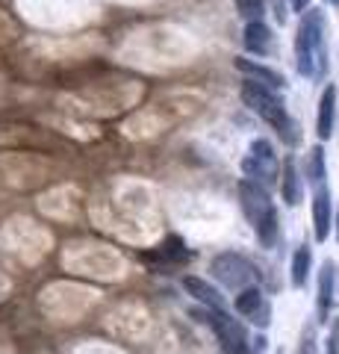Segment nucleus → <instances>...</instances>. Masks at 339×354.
<instances>
[{"instance_id":"obj_20","label":"nucleus","mask_w":339,"mask_h":354,"mask_svg":"<svg viewBox=\"0 0 339 354\" xmlns=\"http://www.w3.org/2000/svg\"><path fill=\"white\" fill-rule=\"evenodd\" d=\"M292 9H295V12H307V9H310V0H292Z\"/></svg>"},{"instance_id":"obj_8","label":"nucleus","mask_w":339,"mask_h":354,"mask_svg":"<svg viewBox=\"0 0 339 354\" xmlns=\"http://www.w3.org/2000/svg\"><path fill=\"white\" fill-rule=\"evenodd\" d=\"M331 218H333L331 189H327V186H316V192H313V227H316V239L319 242H325L331 236Z\"/></svg>"},{"instance_id":"obj_22","label":"nucleus","mask_w":339,"mask_h":354,"mask_svg":"<svg viewBox=\"0 0 339 354\" xmlns=\"http://www.w3.org/2000/svg\"><path fill=\"white\" fill-rule=\"evenodd\" d=\"M327 3H331V6H336V9H339V0H327Z\"/></svg>"},{"instance_id":"obj_2","label":"nucleus","mask_w":339,"mask_h":354,"mask_svg":"<svg viewBox=\"0 0 339 354\" xmlns=\"http://www.w3.org/2000/svg\"><path fill=\"white\" fill-rule=\"evenodd\" d=\"M239 201H242V209L254 227V234L260 239L262 248H275L278 245V236H280V221H278V209L271 204V198L266 192V186H260L254 180H245L239 183Z\"/></svg>"},{"instance_id":"obj_19","label":"nucleus","mask_w":339,"mask_h":354,"mask_svg":"<svg viewBox=\"0 0 339 354\" xmlns=\"http://www.w3.org/2000/svg\"><path fill=\"white\" fill-rule=\"evenodd\" d=\"M298 354H316V346H313V334H304V342H301V351Z\"/></svg>"},{"instance_id":"obj_15","label":"nucleus","mask_w":339,"mask_h":354,"mask_svg":"<svg viewBox=\"0 0 339 354\" xmlns=\"http://www.w3.org/2000/svg\"><path fill=\"white\" fill-rule=\"evenodd\" d=\"M304 174H307V180H310L313 186H325L327 171H325V148H322V145L310 148L307 162H304Z\"/></svg>"},{"instance_id":"obj_21","label":"nucleus","mask_w":339,"mask_h":354,"mask_svg":"<svg viewBox=\"0 0 339 354\" xmlns=\"http://www.w3.org/2000/svg\"><path fill=\"white\" fill-rule=\"evenodd\" d=\"M327 354H339V346H336V339H327Z\"/></svg>"},{"instance_id":"obj_16","label":"nucleus","mask_w":339,"mask_h":354,"mask_svg":"<svg viewBox=\"0 0 339 354\" xmlns=\"http://www.w3.org/2000/svg\"><path fill=\"white\" fill-rule=\"evenodd\" d=\"M310 266H313V251L307 245H301L292 254V286H304L310 278Z\"/></svg>"},{"instance_id":"obj_17","label":"nucleus","mask_w":339,"mask_h":354,"mask_svg":"<svg viewBox=\"0 0 339 354\" xmlns=\"http://www.w3.org/2000/svg\"><path fill=\"white\" fill-rule=\"evenodd\" d=\"M236 3V12L242 15L248 24L251 21H262V15H266V0H233Z\"/></svg>"},{"instance_id":"obj_10","label":"nucleus","mask_w":339,"mask_h":354,"mask_svg":"<svg viewBox=\"0 0 339 354\" xmlns=\"http://www.w3.org/2000/svg\"><path fill=\"white\" fill-rule=\"evenodd\" d=\"M236 68L242 71L248 80H254V83H262L266 88H283L287 86V80H283V74H278L275 68H266V65H260V62H251V59H245V57H236Z\"/></svg>"},{"instance_id":"obj_12","label":"nucleus","mask_w":339,"mask_h":354,"mask_svg":"<svg viewBox=\"0 0 339 354\" xmlns=\"http://www.w3.org/2000/svg\"><path fill=\"white\" fill-rule=\"evenodd\" d=\"M333 263L327 260L322 266V274H319V304H316V313H319V322H327V313H331V304H333Z\"/></svg>"},{"instance_id":"obj_1","label":"nucleus","mask_w":339,"mask_h":354,"mask_svg":"<svg viewBox=\"0 0 339 354\" xmlns=\"http://www.w3.org/2000/svg\"><path fill=\"white\" fill-rule=\"evenodd\" d=\"M295 65L301 77L322 80L327 71V50H325V15L319 9H307L301 15L298 32H295Z\"/></svg>"},{"instance_id":"obj_4","label":"nucleus","mask_w":339,"mask_h":354,"mask_svg":"<svg viewBox=\"0 0 339 354\" xmlns=\"http://www.w3.org/2000/svg\"><path fill=\"white\" fill-rule=\"evenodd\" d=\"M210 272H213V278L218 283H224L227 290H239V292L248 290L251 281L257 278V269L236 251L218 254V257L213 260V266H210Z\"/></svg>"},{"instance_id":"obj_11","label":"nucleus","mask_w":339,"mask_h":354,"mask_svg":"<svg viewBox=\"0 0 339 354\" xmlns=\"http://www.w3.org/2000/svg\"><path fill=\"white\" fill-rule=\"evenodd\" d=\"M280 195H283V201H287L289 207H298V204H301V195H304V183H301L298 165H295V160H292V157H289L287 162H283V177H280Z\"/></svg>"},{"instance_id":"obj_3","label":"nucleus","mask_w":339,"mask_h":354,"mask_svg":"<svg viewBox=\"0 0 339 354\" xmlns=\"http://www.w3.org/2000/svg\"><path fill=\"white\" fill-rule=\"evenodd\" d=\"M242 101H245L248 109H254V113L266 121V124L275 127L278 136L287 142V145H295V142H298V124L289 118L287 106H283V101L275 92H271V88H266L262 83H254V80H245Z\"/></svg>"},{"instance_id":"obj_23","label":"nucleus","mask_w":339,"mask_h":354,"mask_svg":"<svg viewBox=\"0 0 339 354\" xmlns=\"http://www.w3.org/2000/svg\"><path fill=\"white\" fill-rule=\"evenodd\" d=\"M336 218H339V216H336Z\"/></svg>"},{"instance_id":"obj_18","label":"nucleus","mask_w":339,"mask_h":354,"mask_svg":"<svg viewBox=\"0 0 339 354\" xmlns=\"http://www.w3.org/2000/svg\"><path fill=\"white\" fill-rule=\"evenodd\" d=\"M166 254H168L171 260H186V257H189V251H186V245H183L180 239H168L166 242Z\"/></svg>"},{"instance_id":"obj_9","label":"nucleus","mask_w":339,"mask_h":354,"mask_svg":"<svg viewBox=\"0 0 339 354\" xmlns=\"http://www.w3.org/2000/svg\"><path fill=\"white\" fill-rule=\"evenodd\" d=\"M333 127H336V86H325L322 92V101H319V115H316V133L319 139L327 142L333 136Z\"/></svg>"},{"instance_id":"obj_6","label":"nucleus","mask_w":339,"mask_h":354,"mask_svg":"<svg viewBox=\"0 0 339 354\" xmlns=\"http://www.w3.org/2000/svg\"><path fill=\"white\" fill-rule=\"evenodd\" d=\"M204 316H206L204 322L215 330V337H218V342H222V348L227 354H251L248 334H245V328L239 325L236 319H231L224 310H210V307L204 310Z\"/></svg>"},{"instance_id":"obj_7","label":"nucleus","mask_w":339,"mask_h":354,"mask_svg":"<svg viewBox=\"0 0 339 354\" xmlns=\"http://www.w3.org/2000/svg\"><path fill=\"white\" fill-rule=\"evenodd\" d=\"M233 307H236V313H239V316L254 319L260 328H266V325H269V313H271V310H269V304H266V298H262L260 286H248V290H242V292L236 295Z\"/></svg>"},{"instance_id":"obj_5","label":"nucleus","mask_w":339,"mask_h":354,"mask_svg":"<svg viewBox=\"0 0 339 354\" xmlns=\"http://www.w3.org/2000/svg\"><path fill=\"white\" fill-rule=\"evenodd\" d=\"M242 171L248 180L260 186H271L278 180V157L269 139H254L248 148V157L242 160Z\"/></svg>"},{"instance_id":"obj_14","label":"nucleus","mask_w":339,"mask_h":354,"mask_svg":"<svg viewBox=\"0 0 339 354\" xmlns=\"http://www.w3.org/2000/svg\"><path fill=\"white\" fill-rule=\"evenodd\" d=\"M245 50L257 53V57H262V53H269L271 48V30L262 24V21H251V24L245 27Z\"/></svg>"},{"instance_id":"obj_13","label":"nucleus","mask_w":339,"mask_h":354,"mask_svg":"<svg viewBox=\"0 0 339 354\" xmlns=\"http://www.w3.org/2000/svg\"><path fill=\"white\" fill-rule=\"evenodd\" d=\"M183 286H186V292L195 295L201 304H206L210 310H222V307H224V301H222V295H218V290H215V286H210L206 281L192 278V274H189V278H183Z\"/></svg>"}]
</instances>
